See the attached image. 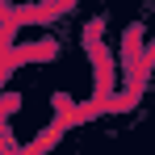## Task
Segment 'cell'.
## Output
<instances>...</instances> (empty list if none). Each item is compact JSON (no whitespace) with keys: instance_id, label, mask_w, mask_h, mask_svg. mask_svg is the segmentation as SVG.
<instances>
[{"instance_id":"6da1fadb","label":"cell","mask_w":155,"mask_h":155,"mask_svg":"<svg viewBox=\"0 0 155 155\" xmlns=\"http://www.w3.org/2000/svg\"><path fill=\"white\" fill-rule=\"evenodd\" d=\"M101 29H105V21H88V25H84V42H97Z\"/></svg>"}]
</instances>
